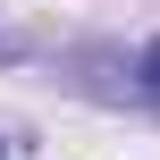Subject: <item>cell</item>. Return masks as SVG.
<instances>
[{
  "instance_id": "7a4b0ae2",
  "label": "cell",
  "mask_w": 160,
  "mask_h": 160,
  "mask_svg": "<svg viewBox=\"0 0 160 160\" xmlns=\"http://www.w3.org/2000/svg\"><path fill=\"white\" fill-rule=\"evenodd\" d=\"M0 59H8V42H0Z\"/></svg>"
},
{
  "instance_id": "6da1fadb",
  "label": "cell",
  "mask_w": 160,
  "mask_h": 160,
  "mask_svg": "<svg viewBox=\"0 0 160 160\" xmlns=\"http://www.w3.org/2000/svg\"><path fill=\"white\" fill-rule=\"evenodd\" d=\"M135 93H152V101H160V34H152V42H135Z\"/></svg>"
}]
</instances>
